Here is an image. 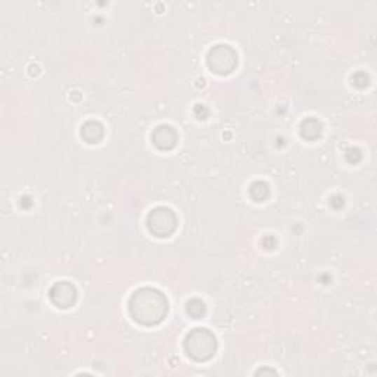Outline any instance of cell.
<instances>
[{
	"label": "cell",
	"instance_id": "4",
	"mask_svg": "<svg viewBox=\"0 0 377 377\" xmlns=\"http://www.w3.org/2000/svg\"><path fill=\"white\" fill-rule=\"evenodd\" d=\"M207 64L215 74L227 76L238 67V53L228 45H217L208 52Z\"/></svg>",
	"mask_w": 377,
	"mask_h": 377
},
{
	"label": "cell",
	"instance_id": "3",
	"mask_svg": "<svg viewBox=\"0 0 377 377\" xmlns=\"http://www.w3.org/2000/svg\"><path fill=\"white\" fill-rule=\"evenodd\" d=\"M146 226L151 233L156 238H168L179 226L177 215L167 207L153 208L146 219Z\"/></svg>",
	"mask_w": 377,
	"mask_h": 377
},
{
	"label": "cell",
	"instance_id": "7",
	"mask_svg": "<svg viewBox=\"0 0 377 377\" xmlns=\"http://www.w3.org/2000/svg\"><path fill=\"white\" fill-rule=\"evenodd\" d=\"M81 137L87 143H99L104 137V127L97 121H87L81 127Z\"/></svg>",
	"mask_w": 377,
	"mask_h": 377
},
{
	"label": "cell",
	"instance_id": "9",
	"mask_svg": "<svg viewBox=\"0 0 377 377\" xmlns=\"http://www.w3.org/2000/svg\"><path fill=\"white\" fill-rule=\"evenodd\" d=\"M187 313L196 318L202 317L205 313V303L199 299H193L187 303Z\"/></svg>",
	"mask_w": 377,
	"mask_h": 377
},
{
	"label": "cell",
	"instance_id": "6",
	"mask_svg": "<svg viewBox=\"0 0 377 377\" xmlns=\"http://www.w3.org/2000/svg\"><path fill=\"white\" fill-rule=\"evenodd\" d=\"M179 140V135L176 130H174L171 125H159L153 130L152 133V142L158 149L161 151H170Z\"/></svg>",
	"mask_w": 377,
	"mask_h": 377
},
{
	"label": "cell",
	"instance_id": "8",
	"mask_svg": "<svg viewBox=\"0 0 377 377\" xmlns=\"http://www.w3.org/2000/svg\"><path fill=\"white\" fill-rule=\"evenodd\" d=\"M301 135L306 139H317L322 135V125L317 120L308 118L302 123L301 125Z\"/></svg>",
	"mask_w": 377,
	"mask_h": 377
},
{
	"label": "cell",
	"instance_id": "5",
	"mask_svg": "<svg viewBox=\"0 0 377 377\" xmlns=\"http://www.w3.org/2000/svg\"><path fill=\"white\" fill-rule=\"evenodd\" d=\"M49 299L57 308H71L77 301V289L69 282H57L50 287Z\"/></svg>",
	"mask_w": 377,
	"mask_h": 377
},
{
	"label": "cell",
	"instance_id": "1",
	"mask_svg": "<svg viewBox=\"0 0 377 377\" xmlns=\"http://www.w3.org/2000/svg\"><path fill=\"white\" fill-rule=\"evenodd\" d=\"M128 313L137 324L152 327L164 322L168 313V299L158 289L142 287L128 299Z\"/></svg>",
	"mask_w": 377,
	"mask_h": 377
},
{
	"label": "cell",
	"instance_id": "2",
	"mask_svg": "<svg viewBox=\"0 0 377 377\" xmlns=\"http://www.w3.org/2000/svg\"><path fill=\"white\" fill-rule=\"evenodd\" d=\"M184 352L196 362L211 359L217 352V338L214 333L204 327L191 330L184 338Z\"/></svg>",
	"mask_w": 377,
	"mask_h": 377
}]
</instances>
